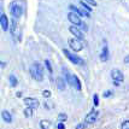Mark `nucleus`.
Masks as SVG:
<instances>
[{"label":"nucleus","mask_w":129,"mask_h":129,"mask_svg":"<svg viewBox=\"0 0 129 129\" xmlns=\"http://www.w3.org/2000/svg\"><path fill=\"white\" fill-rule=\"evenodd\" d=\"M68 44H69V47L74 52H80V51L83 50V42H82V40H79V39H76V38H71V39L68 40Z\"/></svg>","instance_id":"f257e3e1"},{"label":"nucleus","mask_w":129,"mask_h":129,"mask_svg":"<svg viewBox=\"0 0 129 129\" xmlns=\"http://www.w3.org/2000/svg\"><path fill=\"white\" fill-rule=\"evenodd\" d=\"M63 53H64V56L67 57L71 63L77 64V65H84L83 59H82V58H80L79 56H76V54H74V53H71V52H69L68 50H63Z\"/></svg>","instance_id":"f03ea898"},{"label":"nucleus","mask_w":129,"mask_h":129,"mask_svg":"<svg viewBox=\"0 0 129 129\" xmlns=\"http://www.w3.org/2000/svg\"><path fill=\"white\" fill-rule=\"evenodd\" d=\"M68 19H69V22L73 23L74 25H76V27H82V24H83V22L81 21V18H80L79 15H76V13L73 11L68 13Z\"/></svg>","instance_id":"7ed1b4c3"},{"label":"nucleus","mask_w":129,"mask_h":129,"mask_svg":"<svg viewBox=\"0 0 129 129\" xmlns=\"http://www.w3.org/2000/svg\"><path fill=\"white\" fill-rule=\"evenodd\" d=\"M98 117H99V111L95 110V109H93V110L86 116V118H84V123L87 124V125L94 123L96 119H98Z\"/></svg>","instance_id":"20e7f679"},{"label":"nucleus","mask_w":129,"mask_h":129,"mask_svg":"<svg viewBox=\"0 0 129 129\" xmlns=\"http://www.w3.org/2000/svg\"><path fill=\"white\" fill-rule=\"evenodd\" d=\"M23 103L25 107H31V109H38L40 106V101L35 98H31V96H28V98H24L23 99Z\"/></svg>","instance_id":"39448f33"},{"label":"nucleus","mask_w":129,"mask_h":129,"mask_svg":"<svg viewBox=\"0 0 129 129\" xmlns=\"http://www.w3.org/2000/svg\"><path fill=\"white\" fill-rule=\"evenodd\" d=\"M10 11H11V15L13 18H19V17L22 16V7L18 5V4H11V6H10Z\"/></svg>","instance_id":"423d86ee"},{"label":"nucleus","mask_w":129,"mask_h":129,"mask_svg":"<svg viewBox=\"0 0 129 129\" xmlns=\"http://www.w3.org/2000/svg\"><path fill=\"white\" fill-rule=\"evenodd\" d=\"M111 79L113 80V81H117V82H123L124 81V75L123 73L121 71V70H118V69H113V70H111Z\"/></svg>","instance_id":"0eeeda50"},{"label":"nucleus","mask_w":129,"mask_h":129,"mask_svg":"<svg viewBox=\"0 0 129 129\" xmlns=\"http://www.w3.org/2000/svg\"><path fill=\"white\" fill-rule=\"evenodd\" d=\"M0 25H1V29H3L4 31L10 30V23H9V18H7V16H6L5 13H3V12H1V15H0Z\"/></svg>","instance_id":"6e6552de"},{"label":"nucleus","mask_w":129,"mask_h":129,"mask_svg":"<svg viewBox=\"0 0 129 129\" xmlns=\"http://www.w3.org/2000/svg\"><path fill=\"white\" fill-rule=\"evenodd\" d=\"M69 31L73 34L74 36L76 38V39H79V40H83V38H84V35H83V33L79 29V27H76V25H71L70 28H69Z\"/></svg>","instance_id":"1a4fd4ad"},{"label":"nucleus","mask_w":129,"mask_h":129,"mask_svg":"<svg viewBox=\"0 0 129 129\" xmlns=\"http://www.w3.org/2000/svg\"><path fill=\"white\" fill-rule=\"evenodd\" d=\"M30 75H31V77H33L35 81H38V82H42V80H44V75L42 74H40L34 65H31L30 68Z\"/></svg>","instance_id":"9d476101"},{"label":"nucleus","mask_w":129,"mask_h":129,"mask_svg":"<svg viewBox=\"0 0 129 129\" xmlns=\"http://www.w3.org/2000/svg\"><path fill=\"white\" fill-rule=\"evenodd\" d=\"M110 58V52H109V47L105 44L104 47H103V51H101V54H100V60L101 62H107Z\"/></svg>","instance_id":"9b49d317"},{"label":"nucleus","mask_w":129,"mask_h":129,"mask_svg":"<svg viewBox=\"0 0 129 129\" xmlns=\"http://www.w3.org/2000/svg\"><path fill=\"white\" fill-rule=\"evenodd\" d=\"M56 86L60 92H63V90L65 89V87H67V81L59 76V77H57V80H56Z\"/></svg>","instance_id":"f8f14e48"},{"label":"nucleus","mask_w":129,"mask_h":129,"mask_svg":"<svg viewBox=\"0 0 129 129\" xmlns=\"http://www.w3.org/2000/svg\"><path fill=\"white\" fill-rule=\"evenodd\" d=\"M73 87L76 90H81L82 89V86H81V82H80V79L76 76V75H73Z\"/></svg>","instance_id":"ddd939ff"},{"label":"nucleus","mask_w":129,"mask_h":129,"mask_svg":"<svg viewBox=\"0 0 129 129\" xmlns=\"http://www.w3.org/2000/svg\"><path fill=\"white\" fill-rule=\"evenodd\" d=\"M1 118L4 119V122H6V123H11L12 122V116L7 110H4V111L1 112Z\"/></svg>","instance_id":"4468645a"},{"label":"nucleus","mask_w":129,"mask_h":129,"mask_svg":"<svg viewBox=\"0 0 129 129\" xmlns=\"http://www.w3.org/2000/svg\"><path fill=\"white\" fill-rule=\"evenodd\" d=\"M16 30H17V19L12 17L11 22H10V31H11L12 35L16 34Z\"/></svg>","instance_id":"2eb2a0df"},{"label":"nucleus","mask_w":129,"mask_h":129,"mask_svg":"<svg viewBox=\"0 0 129 129\" xmlns=\"http://www.w3.org/2000/svg\"><path fill=\"white\" fill-rule=\"evenodd\" d=\"M9 82H10V86L11 87H17V84H18V80H17V77L15 76V75H9Z\"/></svg>","instance_id":"dca6fc26"},{"label":"nucleus","mask_w":129,"mask_h":129,"mask_svg":"<svg viewBox=\"0 0 129 129\" xmlns=\"http://www.w3.org/2000/svg\"><path fill=\"white\" fill-rule=\"evenodd\" d=\"M64 75H65V81H67V83H69L70 86H73V75H70V73L68 71L67 69H64Z\"/></svg>","instance_id":"f3484780"},{"label":"nucleus","mask_w":129,"mask_h":129,"mask_svg":"<svg viewBox=\"0 0 129 129\" xmlns=\"http://www.w3.org/2000/svg\"><path fill=\"white\" fill-rule=\"evenodd\" d=\"M33 110L31 107H25L24 110H23V115H24V117L25 118H30L33 117Z\"/></svg>","instance_id":"a211bd4d"},{"label":"nucleus","mask_w":129,"mask_h":129,"mask_svg":"<svg viewBox=\"0 0 129 129\" xmlns=\"http://www.w3.org/2000/svg\"><path fill=\"white\" fill-rule=\"evenodd\" d=\"M40 128L41 129H50L51 128V122L46 121V119H41V121H40Z\"/></svg>","instance_id":"6ab92c4d"},{"label":"nucleus","mask_w":129,"mask_h":129,"mask_svg":"<svg viewBox=\"0 0 129 129\" xmlns=\"http://www.w3.org/2000/svg\"><path fill=\"white\" fill-rule=\"evenodd\" d=\"M60 123H64V122H67V119H68V115L67 113H64V112H60L59 115H58V118H57Z\"/></svg>","instance_id":"aec40b11"},{"label":"nucleus","mask_w":129,"mask_h":129,"mask_svg":"<svg viewBox=\"0 0 129 129\" xmlns=\"http://www.w3.org/2000/svg\"><path fill=\"white\" fill-rule=\"evenodd\" d=\"M45 67H46V69H47V71L52 75V74H53V68H52V64H51V62L48 60V59H46L45 60Z\"/></svg>","instance_id":"412c9836"},{"label":"nucleus","mask_w":129,"mask_h":129,"mask_svg":"<svg viewBox=\"0 0 129 129\" xmlns=\"http://www.w3.org/2000/svg\"><path fill=\"white\" fill-rule=\"evenodd\" d=\"M80 4H81V6H82V9H84L86 11H88L89 13L92 12V7H90V6L88 5L86 1H83V0H82V1H80Z\"/></svg>","instance_id":"4be33fe9"},{"label":"nucleus","mask_w":129,"mask_h":129,"mask_svg":"<svg viewBox=\"0 0 129 129\" xmlns=\"http://www.w3.org/2000/svg\"><path fill=\"white\" fill-rule=\"evenodd\" d=\"M34 67H35V69H36V70H38V71H39L40 74H42V75H44V68L41 67V64H39V63L38 62H35L33 64Z\"/></svg>","instance_id":"5701e85b"},{"label":"nucleus","mask_w":129,"mask_h":129,"mask_svg":"<svg viewBox=\"0 0 129 129\" xmlns=\"http://www.w3.org/2000/svg\"><path fill=\"white\" fill-rule=\"evenodd\" d=\"M93 104H94V107H98L99 106V94L95 93L93 95Z\"/></svg>","instance_id":"b1692460"},{"label":"nucleus","mask_w":129,"mask_h":129,"mask_svg":"<svg viewBox=\"0 0 129 129\" xmlns=\"http://www.w3.org/2000/svg\"><path fill=\"white\" fill-rule=\"evenodd\" d=\"M51 95H52L51 90H48V89H44V90H42V96H44V98L48 99V98H51Z\"/></svg>","instance_id":"393cba45"},{"label":"nucleus","mask_w":129,"mask_h":129,"mask_svg":"<svg viewBox=\"0 0 129 129\" xmlns=\"http://www.w3.org/2000/svg\"><path fill=\"white\" fill-rule=\"evenodd\" d=\"M121 129H129V119H124L121 124Z\"/></svg>","instance_id":"a878e982"},{"label":"nucleus","mask_w":129,"mask_h":129,"mask_svg":"<svg viewBox=\"0 0 129 129\" xmlns=\"http://www.w3.org/2000/svg\"><path fill=\"white\" fill-rule=\"evenodd\" d=\"M111 95H112V90H105V92L103 93V96H104V98H110Z\"/></svg>","instance_id":"bb28decb"},{"label":"nucleus","mask_w":129,"mask_h":129,"mask_svg":"<svg viewBox=\"0 0 129 129\" xmlns=\"http://www.w3.org/2000/svg\"><path fill=\"white\" fill-rule=\"evenodd\" d=\"M86 127H87V124L86 123H79L77 125H76V128L75 129H86Z\"/></svg>","instance_id":"cd10ccee"},{"label":"nucleus","mask_w":129,"mask_h":129,"mask_svg":"<svg viewBox=\"0 0 129 129\" xmlns=\"http://www.w3.org/2000/svg\"><path fill=\"white\" fill-rule=\"evenodd\" d=\"M83 1H86L87 4H89V5H92V6H96L95 0H83Z\"/></svg>","instance_id":"c85d7f7f"},{"label":"nucleus","mask_w":129,"mask_h":129,"mask_svg":"<svg viewBox=\"0 0 129 129\" xmlns=\"http://www.w3.org/2000/svg\"><path fill=\"white\" fill-rule=\"evenodd\" d=\"M57 129H65V125H64V123H59L57 124Z\"/></svg>","instance_id":"c756f323"},{"label":"nucleus","mask_w":129,"mask_h":129,"mask_svg":"<svg viewBox=\"0 0 129 129\" xmlns=\"http://www.w3.org/2000/svg\"><path fill=\"white\" fill-rule=\"evenodd\" d=\"M123 62L125 63V64H129V54L124 57V60H123Z\"/></svg>","instance_id":"7c9ffc66"},{"label":"nucleus","mask_w":129,"mask_h":129,"mask_svg":"<svg viewBox=\"0 0 129 129\" xmlns=\"http://www.w3.org/2000/svg\"><path fill=\"white\" fill-rule=\"evenodd\" d=\"M16 95H17V96H22V93H21V92H17Z\"/></svg>","instance_id":"2f4dec72"}]
</instances>
